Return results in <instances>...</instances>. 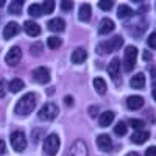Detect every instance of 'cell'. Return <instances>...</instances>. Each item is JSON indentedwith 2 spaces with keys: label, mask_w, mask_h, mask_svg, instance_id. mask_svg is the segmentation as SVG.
I'll return each instance as SVG.
<instances>
[{
  "label": "cell",
  "mask_w": 156,
  "mask_h": 156,
  "mask_svg": "<svg viewBox=\"0 0 156 156\" xmlns=\"http://www.w3.org/2000/svg\"><path fill=\"white\" fill-rule=\"evenodd\" d=\"M34 106H36V95L33 92H28L16 103L14 112L17 115H28L30 112H33Z\"/></svg>",
  "instance_id": "obj_1"
},
{
  "label": "cell",
  "mask_w": 156,
  "mask_h": 156,
  "mask_svg": "<svg viewBox=\"0 0 156 156\" xmlns=\"http://www.w3.org/2000/svg\"><path fill=\"white\" fill-rule=\"evenodd\" d=\"M122 44H123L122 36H114L111 41H105V42L97 45V53H100V55L111 53V51H114V50H119L122 47Z\"/></svg>",
  "instance_id": "obj_2"
},
{
  "label": "cell",
  "mask_w": 156,
  "mask_h": 156,
  "mask_svg": "<svg viewBox=\"0 0 156 156\" xmlns=\"http://www.w3.org/2000/svg\"><path fill=\"white\" fill-rule=\"evenodd\" d=\"M59 114V108L55 105V103H45V105L39 109L37 117L44 122H51L56 119V115Z\"/></svg>",
  "instance_id": "obj_3"
},
{
  "label": "cell",
  "mask_w": 156,
  "mask_h": 156,
  "mask_svg": "<svg viewBox=\"0 0 156 156\" xmlns=\"http://www.w3.org/2000/svg\"><path fill=\"white\" fill-rule=\"evenodd\" d=\"M59 137L56 134H48L45 139H44V153L45 156H55L59 150Z\"/></svg>",
  "instance_id": "obj_4"
},
{
  "label": "cell",
  "mask_w": 156,
  "mask_h": 156,
  "mask_svg": "<svg viewBox=\"0 0 156 156\" xmlns=\"http://www.w3.org/2000/svg\"><path fill=\"white\" fill-rule=\"evenodd\" d=\"M136 59H137V48L134 45H128L123 55V69L126 72H131L136 64Z\"/></svg>",
  "instance_id": "obj_5"
},
{
  "label": "cell",
  "mask_w": 156,
  "mask_h": 156,
  "mask_svg": "<svg viewBox=\"0 0 156 156\" xmlns=\"http://www.w3.org/2000/svg\"><path fill=\"white\" fill-rule=\"evenodd\" d=\"M11 147L16 151H23L27 148V136L23 131H14L11 134Z\"/></svg>",
  "instance_id": "obj_6"
},
{
  "label": "cell",
  "mask_w": 156,
  "mask_h": 156,
  "mask_svg": "<svg viewBox=\"0 0 156 156\" xmlns=\"http://www.w3.org/2000/svg\"><path fill=\"white\" fill-rule=\"evenodd\" d=\"M67 156H87V145L84 144V140H81V139L75 140L67 153Z\"/></svg>",
  "instance_id": "obj_7"
},
{
  "label": "cell",
  "mask_w": 156,
  "mask_h": 156,
  "mask_svg": "<svg viewBox=\"0 0 156 156\" xmlns=\"http://www.w3.org/2000/svg\"><path fill=\"white\" fill-rule=\"evenodd\" d=\"M33 80L39 84H45L50 81V70L47 67H37L33 70Z\"/></svg>",
  "instance_id": "obj_8"
},
{
  "label": "cell",
  "mask_w": 156,
  "mask_h": 156,
  "mask_svg": "<svg viewBox=\"0 0 156 156\" xmlns=\"http://www.w3.org/2000/svg\"><path fill=\"white\" fill-rule=\"evenodd\" d=\"M20 58H22V50L19 47H12V48H9V51L6 53L5 61H6L8 66H17Z\"/></svg>",
  "instance_id": "obj_9"
},
{
  "label": "cell",
  "mask_w": 156,
  "mask_h": 156,
  "mask_svg": "<svg viewBox=\"0 0 156 156\" xmlns=\"http://www.w3.org/2000/svg\"><path fill=\"white\" fill-rule=\"evenodd\" d=\"M97 147L101 150V151H111L112 150V142H111V137L108 134H100L97 137Z\"/></svg>",
  "instance_id": "obj_10"
},
{
  "label": "cell",
  "mask_w": 156,
  "mask_h": 156,
  "mask_svg": "<svg viewBox=\"0 0 156 156\" xmlns=\"http://www.w3.org/2000/svg\"><path fill=\"white\" fill-rule=\"evenodd\" d=\"M126 106H128V109H133V111L140 109L144 106V98L140 95H129L126 98Z\"/></svg>",
  "instance_id": "obj_11"
},
{
  "label": "cell",
  "mask_w": 156,
  "mask_h": 156,
  "mask_svg": "<svg viewBox=\"0 0 156 156\" xmlns=\"http://www.w3.org/2000/svg\"><path fill=\"white\" fill-rule=\"evenodd\" d=\"M23 30H25V33H27L28 36H39L41 34V27H39L37 23H34L33 20H27L23 23Z\"/></svg>",
  "instance_id": "obj_12"
},
{
  "label": "cell",
  "mask_w": 156,
  "mask_h": 156,
  "mask_svg": "<svg viewBox=\"0 0 156 156\" xmlns=\"http://www.w3.org/2000/svg\"><path fill=\"white\" fill-rule=\"evenodd\" d=\"M19 31H20L19 23L17 22H9V23H6V27L3 28V37L5 39H11L12 36H16Z\"/></svg>",
  "instance_id": "obj_13"
},
{
  "label": "cell",
  "mask_w": 156,
  "mask_h": 156,
  "mask_svg": "<svg viewBox=\"0 0 156 156\" xmlns=\"http://www.w3.org/2000/svg\"><path fill=\"white\" fill-rule=\"evenodd\" d=\"M47 28L51 30V31H64V28H66V22H64L62 19L59 17H55L47 22Z\"/></svg>",
  "instance_id": "obj_14"
},
{
  "label": "cell",
  "mask_w": 156,
  "mask_h": 156,
  "mask_svg": "<svg viewBox=\"0 0 156 156\" xmlns=\"http://www.w3.org/2000/svg\"><path fill=\"white\" fill-rule=\"evenodd\" d=\"M148 137H150V133L145 131V129H140V131H134V133H133L131 142H133V144H137V145H142Z\"/></svg>",
  "instance_id": "obj_15"
},
{
  "label": "cell",
  "mask_w": 156,
  "mask_h": 156,
  "mask_svg": "<svg viewBox=\"0 0 156 156\" xmlns=\"http://www.w3.org/2000/svg\"><path fill=\"white\" fill-rule=\"evenodd\" d=\"M112 30H114V22L108 17H105L98 25V33L100 34H109Z\"/></svg>",
  "instance_id": "obj_16"
},
{
  "label": "cell",
  "mask_w": 156,
  "mask_h": 156,
  "mask_svg": "<svg viewBox=\"0 0 156 156\" xmlns=\"http://www.w3.org/2000/svg\"><path fill=\"white\" fill-rule=\"evenodd\" d=\"M119 70H120V61L117 58H114L108 66V73H109V76L112 78V80H117V78H119Z\"/></svg>",
  "instance_id": "obj_17"
},
{
  "label": "cell",
  "mask_w": 156,
  "mask_h": 156,
  "mask_svg": "<svg viewBox=\"0 0 156 156\" xmlns=\"http://www.w3.org/2000/svg\"><path fill=\"white\" fill-rule=\"evenodd\" d=\"M86 58H87V53H86V50H84V48L78 47V48L73 50V53H72V62H75V64H81V62L86 61Z\"/></svg>",
  "instance_id": "obj_18"
},
{
  "label": "cell",
  "mask_w": 156,
  "mask_h": 156,
  "mask_svg": "<svg viewBox=\"0 0 156 156\" xmlns=\"http://www.w3.org/2000/svg\"><path fill=\"white\" fill-rule=\"evenodd\" d=\"M112 122H114V112H112V111H106V112H103V114L98 117L100 126H109Z\"/></svg>",
  "instance_id": "obj_19"
},
{
  "label": "cell",
  "mask_w": 156,
  "mask_h": 156,
  "mask_svg": "<svg viewBox=\"0 0 156 156\" xmlns=\"http://www.w3.org/2000/svg\"><path fill=\"white\" fill-rule=\"evenodd\" d=\"M23 86H25V83L20 80V78H12V80L8 83V90H11L12 94H16V92H19V90L23 89Z\"/></svg>",
  "instance_id": "obj_20"
},
{
  "label": "cell",
  "mask_w": 156,
  "mask_h": 156,
  "mask_svg": "<svg viewBox=\"0 0 156 156\" xmlns=\"http://www.w3.org/2000/svg\"><path fill=\"white\" fill-rule=\"evenodd\" d=\"M78 17H80L81 22H89V20H90V6H89L87 3H83V5L80 6Z\"/></svg>",
  "instance_id": "obj_21"
},
{
  "label": "cell",
  "mask_w": 156,
  "mask_h": 156,
  "mask_svg": "<svg viewBox=\"0 0 156 156\" xmlns=\"http://www.w3.org/2000/svg\"><path fill=\"white\" fill-rule=\"evenodd\" d=\"M145 86V75L144 73H137L131 78V87L134 89H142Z\"/></svg>",
  "instance_id": "obj_22"
},
{
  "label": "cell",
  "mask_w": 156,
  "mask_h": 156,
  "mask_svg": "<svg viewBox=\"0 0 156 156\" xmlns=\"http://www.w3.org/2000/svg\"><path fill=\"white\" fill-rule=\"evenodd\" d=\"M94 87H95V90H97L100 95H105L106 94V83H105L103 78H100V76L94 78Z\"/></svg>",
  "instance_id": "obj_23"
},
{
  "label": "cell",
  "mask_w": 156,
  "mask_h": 156,
  "mask_svg": "<svg viewBox=\"0 0 156 156\" xmlns=\"http://www.w3.org/2000/svg\"><path fill=\"white\" fill-rule=\"evenodd\" d=\"M117 16H119V19H128L133 16V9L126 5H120L119 11H117Z\"/></svg>",
  "instance_id": "obj_24"
},
{
  "label": "cell",
  "mask_w": 156,
  "mask_h": 156,
  "mask_svg": "<svg viewBox=\"0 0 156 156\" xmlns=\"http://www.w3.org/2000/svg\"><path fill=\"white\" fill-rule=\"evenodd\" d=\"M22 8H23V2H20V0H16V2L9 3V12L11 14H20Z\"/></svg>",
  "instance_id": "obj_25"
},
{
  "label": "cell",
  "mask_w": 156,
  "mask_h": 156,
  "mask_svg": "<svg viewBox=\"0 0 156 156\" xmlns=\"http://www.w3.org/2000/svg\"><path fill=\"white\" fill-rule=\"evenodd\" d=\"M28 14L30 16H33V17H41L42 16V9H41V5H31L30 8H28Z\"/></svg>",
  "instance_id": "obj_26"
},
{
  "label": "cell",
  "mask_w": 156,
  "mask_h": 156,
  "mask_svg": "<svg viewBox=\"0 0 156 156\" xmlns=\"http://www.w3.org/2000/svg\"><path fill=\"white\" fill-rule=\"evenodd\" d=\"M41 9H42V12H45V14H50V12H53V9H55V2H53V0L44 2L42 6H41Z\"/></svg>",
  "instance_id": "obj_27"
},
{
  "label": "cell",
  "mask_w": 156,
  "mask_h": 156,
  "mask_svg": "<svg viewBox=\"0 0 156 156\" xmlns=\"http://www.w3.org/2000/svg\"><path fill=\"white\" fill-rule=\"evenodd\" d=\"M47 45L50 47V48H58L59 45H61V39L59 37H56V36H50L48 39H47Z\"/></svg>",
  "instance_id": "obj_28"
},
{
  "label": "cell",
  "mask_w": 156,
  "mask_h": 156,
  "mask_svg": "<svg viewBox=\"0 0 156 156\" xmlns=\"http://www.w3.org/2000/svg\"><path fill=\"white\" fill-rule=\"evenodd\" d=\"M114 133H115L117 136H125V134H126V125H125L123 122L115 123V126H114Z\"/></svg>",
  "instance_id": "obj_29"
},
{
  "label": "cell",
  "mask_w": 156,
  "mask_h": 156,
  "mask_svg": "<svg viewBox=\"0 0 156 156\" xmlns=\"http://www.w3.org/2000/svg\"><path fill=\"white\" fill-rule=\"evenodd\" d=\"M129 125H131L136 131H140V129L145 126V122L144 120H139V119H131V120H129Z\"/></svg>",
  "instance_id": "obj_30"
},
{
  "label": "cell",
  "mask_w": 156,
  "mask_h": 156,
  "mask_svg": "<svg viewBox=\"0 0 156 156\" xmlns=\"http://www.w3.org/2000/svg\"><path fill=\"white\" fill-rule=\"evenodd\" d=\"M112 5H114V2H111V0H100L98 2V6L103 11H109L112 8Z\"/></svg>",
  "instance_id": "obj_31"
},
{
  "label": "cell",
  "mask_w": 156,
  "mask_h": 156,
  "mask_svg": "<svg viewBox=\"0 0 156 156\" xmlns=\"http://www.w3.org/2000/svg\"><path fill=\"white\" fill-rule=\"evenodd\" d=\"M30 50H31L33 55H41V53H42V45H41V42L33 44V45L30 47Z\"/></svg>",
  "instance_id": "obj_32"
},
{
  "label": "cell",
  "mask_w": 156,
  "mask_h": 156,
  "mask_svg": "<svg viewBox=\"0 0 156 156\" xmlns=\"http://www.w3.org/2000/svg\"><path fill=\"white\" fill-rule=\"evenodd\" d=\"M6 90H8V84H6V81L3 80V78H0V98H3V97H5Z\"/></svg>",
  "instance_id": "obj_33"
},
{
  "label": "cell",
  "mask_w": 156,
  "mask_h": 156,
  "mask_svg": "<svg viewBox=\"0 0 156 156\" xmlns=\"http://www.w3.org/2000/svg\"><path fill=\"white\" fill-rule=\"evenodd\" d=\"M147 44H148L151 48H156V31H153V33L148 36V39H147Z\"/></svg>",
  "instance_id": "obj_34"
},
{
  "label": "cell",
  "mask_w": 156,
  "mask_h": 156,
  "mask_svg": "<svg viewBox=\"0 0 156 156\" xmlns=\"http://www.w3.org/2000/svg\"><path fill=\"white\" fill-rule=\"evenodd\" d=\"M61 8H62L64 11H72L73 2H70V0H64V2H61Z\"/></svg>",
  "instance_id": "obj_35"
},
{
  "label": "cell",
  "mask_w": 156,
  "mask_h": 156,
  "mask_svg": "<svg viewBox=\"0 0 156 156\" xmlns=\"http://www.w3.org/2000/svg\"><path fill=\"white\" fill-rule=\"evenodd\" d=\"M41 133H42V129H33L31 136H33V142H34V144L39 142V134H41Z\"/></svg>",
  "instance_id": "obj_36"
},
{
  "label": "cell",
  "mask_w": 156,
  "mask_h": 156,
  "mask_svg": "<svg viewBox=\"0 0 156 156\" xmlns=\"http://www.w3.org/2000/svg\"><path fill=\"white\" fill-rule=\"evenodd\" d=\"M145 156H156V147H150V148H147Z\"/></svg>",
  "instance_id": "obj_37"
},
{
  "label": "cell",
  "mask_w": 156,
  "mask_h": 156,
  "mask_svg": "<svg viewBox=\"0 0 156 156\" xmlns=\"http://www.w3.org/2000/svg\"><path fill=\"white\" fill-rule=\"evenodd\" d=\"M5 148H6V145H5V142L0 139V156H2L3 153H5Z\"/></svg>",
  "instance_id": "obj_38"
},
{
  "label": "cell",
  "mask_w": 156,
  "mask_h": 156,
  "mask_svg": "<svg viewBox=\"0 0 156 156\" xmlns=\"http://www.w3.org/2000/svg\"><path fill=\"white\" fill-rule=\"evenodd\" d=\"M64 103H66V105H67V106H70V105H72V103H73V98H72L70 95H67L66 98H64Z\"/></svg>",
  "instance_id": "obj_39"
},
{
  "label": "cell",
  "mask_w": 156,
  "mask_h": 156,
  "mask_svg": "<svg viewBox=\"0 0 156 156\" xmlns=\"http://www.w3.org/2000/svg\"><path fill=\"white\" fill-rule=\"evenodd\" d=\"M97 111H98V108H97V106H92V108L89 109V114L92 115V117H95V112H97Z\"/></svg>",
  "instance_id": "obj_40"
},
{
  "label": "cell",
  "mask_w": 156,
  "mask_h": 156,
  "mask_svg": "<svg viewBox=\"0 0 156 156\" xmlns=\"http://www.w3.org/2000/svg\"><path fill=\"white\" fill-rule=\"evenodd\" d=\"M144 59H145V61H147V59H151V55H150V51H147V50L144 51Z\"/></svg>",
  "instance_id": "obj_41"
},
{
  "label": "cell",
  "mask_w": 156,
  "mask_h": 156,
  "mask_svg": "<svg viewBox=\"0 0 156 156\" xmlns=\"http://www.w3.org/2000/svg\"><path fill=\"white\" fill-rule=\"evenodd\" d=\"M151 95H153V98H154V101H156V86H154L153 90H151Z\"/></svg>",
  "instance_id": "obj_42"
},
{
  "label": "cell",
  "mask_w": 156,
  "mask_h": 156,
  "mask_svg": "<svg viewBox=\"0 0 156 156\" xmlns=\"http://www.w3.org/2000/svg\"><path fill=\"white\" fill-rule=\"evenodd\" d=\"M126 156H139V153H136V151H131V153H128Z\"/></svg>",
  "instance_id": "obj_43"
},
{
  "label": "cell",
  "mask_w": 156,
  "mask_h": 156,
  "mask_svg": "<svg viewBox=\"0 0 156 156\" xmlns=\"http://www.w3.org/2000/svg\"><path fill=\"white\" fill-rule=\"evenodd\" d=\"M5 3H6V2H5V0H0V8H2V6H3Z\"/></svg>",
  "instance_id": "obj_44"
}]
</instances>
